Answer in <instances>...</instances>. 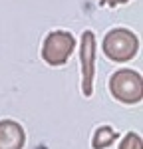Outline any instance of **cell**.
<instances>
[{
    "label": "cell",
    "instance_id": "obj_1",
    "mask_svg": "<svg viewBox=\"0 0 143 149\" xmlns=\"http://www.w3.org/2000/svg\"><path fill=\"white\" fill-rule=\"evenodd\" d=\"M137 36L127 28H113L103 38V54L113 62H127L137 52Z\"/></svg>",
    "mask_w": 143,
    "mask_h": 149
},
{
    "label": "cell",
    "instance_id": "obj_2",
    "mask_svg": "<svg viewBox=\"0 0 143 149\" xmlns=\"http://www.w3.org/2000/svg\"><path fill=\"white\" fill-rule=\"evenodd\" d=\"M109 92L111 95L123 103H137L143 95V81L141 74L133 70H117L109 80Z\"/></svg>",
    "mask_w": 143,
    "mask_h": 149
},
{
    "label": "cell",
    "instance_id": "obj_3",
    "mask_svg": "<svg viewBox=\"0 0 143 149\" xmlns=\"http://www.w3.org/2000/svg\"><path fill=\"white\" fill-rule=\"evenodd\" d=\"M74 48H76V38L70 32L56 30V32H50L46 36L44 46H42V58L50 66H62L68 62Z\"/></svg>",
    "mask_w": 143,
    "mask_h": 149
},
{
    "label": "cell",
    "instance_id": "obj_4",
    "mask_svg": "<svg viewBox=\"0 0 143 149\" xmlns=\"http://www.w3.org/2000/svg\"><path fill=\"white\" fill-rule=\"evenodd\" d=\"M94 74H95V36L92 30L82 34V92L90 97L94 92Z\"/></svg>",
    "mask_w": 143,
    "mask_h": 149
},
{
    "label": "cell",
    "instance_id": "obj_5",
    "mask_svg": "<svg viewBox=\"0 0 143 149\" xmlns=\"http://www.w3.org/2000/svg\"><path fill=\"white\" fill-rule=\"evenodd\" d=\"M26 135L18 121L2 119L0 121V149H22Z\"/></svg>",
    "mask_w": 143,
    "mask_h": 149
},
{
    "label": "cell",
    "instance_id": "obj_6",
    "mask_svg": "<svg viewBox=\"0 0 143 149\" xmlns=\"http://www.w3.org/2000/svg\"><path fill=\"white\" fill-rule=\"evenodd\" d=\"M115 139H117V131H113L109 125H101V127L95 129L92 145H94V149H106L107 145H111Z\"/></svg>",
    "mask_w": 143,
    "mask_h": 149
},
{
    "label": "cell",
    "instance_id": "obj_7",
    "mask_svg": "<svg viewBox=\"0 0 143 149\" xmlns=\"http://www.w3.org/2000/svg\"><path fill=\"white\" fill-rule=\"evenodd\" d=\"M119 149H143L141 137H139L137 133H127L125 137L121 139V143H119Z\"/></svg>",
    "mask_w": 143,
    "mask_h": 149
},
{
    "label": "cell",
    "instance_id": "obj_8",
    "mask_svg": "<svg viewBox=\"0 0 143 149\" xmlns=\"http://www.w3.org/2000/svg\"><path fill=\"white\" fill-rule=\"evenodd\" d=\"M107 6H117V4H123V2H127V0H103Z\"/></svg>",
    "mask_w": 143,
    "mask_h": 149
}]
</instances>
